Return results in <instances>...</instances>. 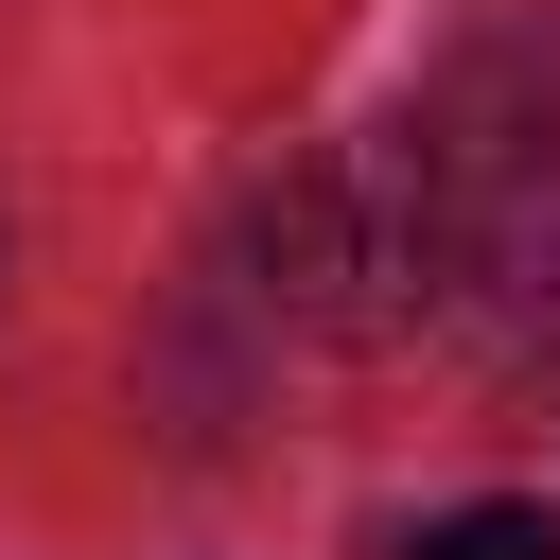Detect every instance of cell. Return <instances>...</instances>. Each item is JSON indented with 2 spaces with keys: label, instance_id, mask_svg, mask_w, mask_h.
<instances>
[{
  "label": "cell",
  "instance_id": "obj_2",
  "mask_svg": "<svg viewBox=\"0 0 560 560\" xmlns=\"http://www.w3.org/2000/svg\"><path fill=\"white\" fill-rule=\"evenodd\" d=\"M402 560H560V508H438Z\"/></svg>",
  "mask_w": 560,
  "mask_h": 560
},
{
  "label": "cell",
  "instance_id": "obj_1",
  "mask_svg": "<svg viewBox=\"0 0 560 560\" xmlns=\"http://www.w3.org/2000/svg\"><path fill=\"white\" fill-rule=\"evenodd\" d=\"M262 298L298 315V332H402L420 298H438V192H420V158L385 140V158H315V175H280L262 192Z\"/></svg>",
  "mask_w": 560,
  "mask_h": 560
}]
</instances>
